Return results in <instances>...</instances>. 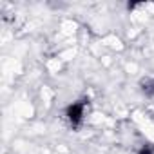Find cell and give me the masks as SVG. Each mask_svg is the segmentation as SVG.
<instances>
[{"label": "cell", "mask_w": 154, "mask_h": 154, "mask_svg": "<svg viewBox=\"0 0 154 154\" xmlns=\"http://www.w3.org/2000/svg\"><path fill=\"white\" fill-rule=\"evenodd\" d=\"M85 111H87V100H76V102L69 103L63 111L67 123L72 129H78L85 120Z\"/></svg>", "instance_id": "obj_1"}, {"label": "cell", "mask_w": 154, "mask_h": 154, "mask_svg": "<svg viewBox=\"0 0 154 154\" xmlns=\"http://www.w3.org/2000/svg\"><path fill=\"white\" fill-rule=\"evenodd\" d=\"M140 91L145 96H149V98L154 96V76H152V78H145V80L140 82Z\"/></svg>", "instance_id": "obj_2"}, {"label": "cell", "mask_w": 154, "mask_h": 154, "mask_svg": "<svg viewBox=\"0 0 154 154\" xmlns=\"http://www.w3.org/2000/svg\"><path fill=\"white\" fill-rule=\"evenodd\" d=\"M138 154H154V147L152 145H141L138 149Z\"/></svg>", "instance_id": "obj_3"}]
</instances>
